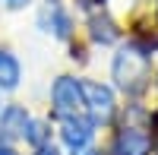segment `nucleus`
<instances>
[{"instance_id":"obj_6","label":"nucleus","mask_w":158,"mask_h":155,"mask_svg":"<svg viewBox=\"0 0 158 155\" xmlns=\"http://www.w3.org/2000/svg\"><path fill=\"white\" fill-rule=\"evenodd\" d=\"M38 25H41L48 35H54V38H70L73 35V19L57 0H48L44 3L41 16H38Z\"/></svg>"},{"instance_id":"obj_3","label":"nucleus","mask_w":158,"mask_h":155,"mask_svg":"<svg viewBox=\"0 0 158 155\" xmlns=\"http://www.w3.org/2000/svg\"><path fill=\"white\" fill-rule=\"evenodd\" d=\"M82 82V98H85V114L95 127H108L114 120V111H117V101L114 92L108 86H101L95 79H79Z\"/></svg>"},{"instance_id":"obj_13","label":"nucleus","mask_w":158,"mask_h":155,"mask_svg":"<svg viewBox=\"0 0 158 155\" xmlns=\"http://www.w3.org/2000/svg\"><path fill=\"white\" fill-rule=\"evenodd\" d=\"M3 3H6V6H10V10H22V6H25V3H29V0H3Z\"/></svg>"},{"instance_id":"obj_1","label":"nucleus","mask_w":158,"mask_h":155,"mask_svg":"<svg viewBox=\"0 0 158 155\" xmlns=\"http://www.w3.org/2000/svg\"><path fill=\"white\" fill-rule=\"evenodd\" d=\"M111 79L127 95H139L149 82V54L139 44H123L111 60Z\"/></svg>"},{"instance_id":"obj_11","label":"nucleus","mask_w":158,"mask_h":155,"mask_svg":"<svg viewBox=\"0 0 158 155\" xmlns=\"http://www.w3.org/2000/svg\"><path fill=\"white\" fill-rule=\"evenodd\" d=\"M149 133H152V146H158V111L152 114V130Z\"/></svg>"},{"instance_id":"obj_9","label":"nucleus","mask_w":158,"mask_h":155,"mask_svg":"<svg viewBox=\"0 0 158 155\" xmlns=\"http://www.w3.org/2000/svg\"><path fill=\"white\" fill-rule=\"evenodd\" d=\"M22 79V67H19V60L10 54V51L0 48V92H13V89L19 86Z\"/></svg>"},{"instance_id":"obj_5","label":"nucleus","mask_w":158,"mask_h":155,"mask_svg":"<svg viewBox=\"0 0 158 155\" xmlns=\"http://www.w3.org/2000/svg\"><path fill=\"white\" fill-rule=\"evenodd\" d=\"M92 136H95V124L89 117H67V120H60V139H63V146H67L70 155L89 152Z\"/></svg>"},{"instance_id":"obj_8","label":"nucleus","mask_w":158,"mask_h":155,"mask_svg":"<svg viewBox=\"0 0 158 155\" xmlns=\"http://www.w3.org/2000/svg\"><path fill=\"white\" fill-rule=\"evenodd\" d=\"M89 35H92V41H98V44H114L117 38H120V29H117L114 19L101 10V13H92L89 16Z\"/></svg>"},{"instance_id":"obj_4","label":"nucleus","mask_w":158,"mask_h":155,"mask_svg":"<svg viewBox=\"0 0 158 155\" xmlns=\"http://www.w3.org/2000/svg\"><path fill=\"white\" fill-rule=\"evenodd\" d=\"M101 155H152V133L146 127L123 124L120 130H117L111 149L101 152Z\"/></svg>"},{"instance_id":"obj_14","label":"nucleus","mask_w":158,"mask_h":155,"mask_svg":"<svg viewBox=\"0 0 158 155\" xmlns=\"http://www.w3.org/2000/svg\"><path fill=\"white\" fill-rule=\"evenodd\" d=\"M0 155H19V152H16V149H13L10 143H0Z\"/></svg>"},{"instance_id":"obj_12","label":"nucleus","mask_w":158,"mask_h":155,"mask_svg":"<svg viewBox=\"0 0 158 155\" xmlns=\"http://www.w3.org/2000/svg\"><path fill=\"white\" fill-rule=\"evenodd\" d=\"M35 155H60V149H54V146H41V149H35Z\"/></svg>"},{"instance_id":"obj_10","label":"nucleus","mask_w":158,"mask_h":155,"mask_svg":"<svg viewBox=\"0 0 158 155\" xmlns=\"http://www.w3.org/2000/svg\"><path fill=\"white\" fill-rule=\"evenodd\" d=\"M25 143L29 146H35V149H41V146H48L51 143V130H48V124L44 120H29V127H25Z\"/></svg>"},{"instance_id":"obj_2","label":"nucleus","mask_w":158,"mask_h":155,"mask_svg":"<svg viewBox=\"0 0 158 155\" xmlns=\"http://www.w3.org/2000/svg\"><path fill=\"white\" fill-rule=\"evenodd\" d=\"M51 105H54V117H89L85 114V98H82V82L73 76H57L51 86Z\"/></svg>"},{"instance_id":"obj_7","label":"nucleus","mask_w":158,"mask_h":155,"mask_svg":"<svg viewBox=\"0 0 158 155\" xmlns=\"http://www.w3.org/2000/svg\"><path fill=\"white\" fill-rule=\"evenodd\" d=\"M29 114H25V108L19 105H6L3 111H0V133H3L6 139H22L25 136V127H29Z\"/></svg>"}]
</instances>
